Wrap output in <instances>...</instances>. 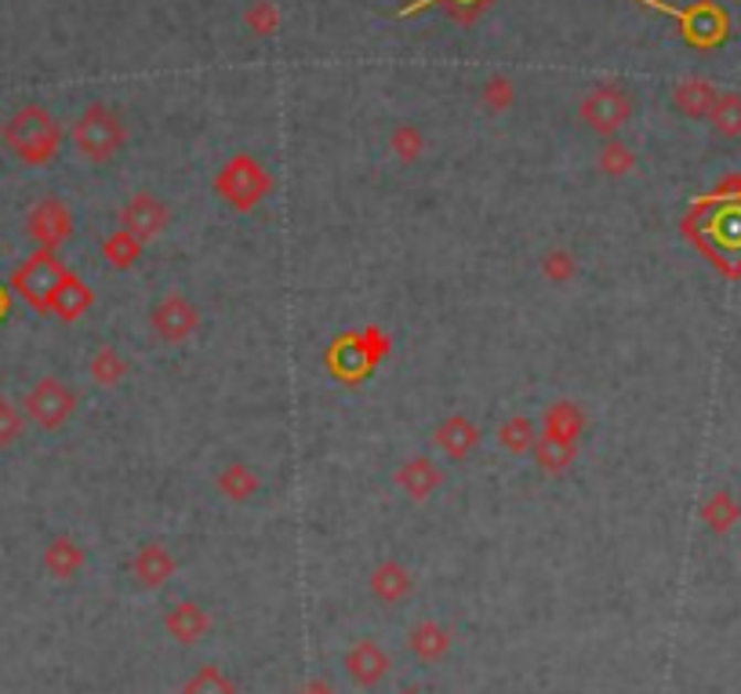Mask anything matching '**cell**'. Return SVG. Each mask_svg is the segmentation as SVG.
<instances>
[{
    "label": "cell",
    "mask_w": 741,
    "mask_h": 694,
    "mask_svg": "<svg viewBox=\"0 0 741 694\" xmlns=\"http://www.w3.org/2000/svg\"><path fill=\"white\" fill-rule=\"evenodd\" d=\"M389 350H393V342H389V334H382V328H363L335 339L331 350L324 353V364H328L331 378L346 382V386H360L385 361Z\"/></svg>",
    "instance_id": "3"
},
{
    "label": "cell",
    "mask_w": 741,
    "mask_h": 694,
    "mask_svg": "<svg viewBox=\"0 0 741 694\" xmlns=\"http://www.w3.org/2000/svg\"><path fill=\"white\" fill-rule=\"evenodd\" d=\"M142 241L131 237L128 229H117L109 233V237L103 241V258L113 266V269H131L138 258H142Z\"/></svg>",
    "instance_id": "29"
},
{
    "label": "cell",
    "mask_w": 741,
    "mask_h": 694,
    "mask_svg": "<svg viewBox=\"0 0 741 694\" xmlns=\"http://www.w3.org/2000/svg\"><path fill=\"white\" fill-rule=\"evenodd\" d=\"M87 375H92L95 386L113 389V386H120L124 375H128V361H124L120 350H113V345H98L92 353V361H87Z\"/></svg>",
    "instance_id": "24"
},
{
    "label": "cell",
    "mask_w": 741,
    "mask_h": 694,
    "mask_svg": "<svg viewBox=\"0 0 741 694\" xmlns=\"http://www.w3.org/2000/svg\"><path fill=\"white\" fill-rule=\"evenodd\" d=\"M636 4L673 15L676 22H680L684 41L695 44V47H716V44H723L727 41V30H731V22H727V11L716 8L712 0H698L695 8H669V4H661V0H636Z\"/></svg>",
    "instance_id": "6"
},
{
    "label": "cell",
    "mask_w": 741,
    "mask_h": 694,
    "mask_svg": "<svg viewBox=\"0 0 741 694\" xmlns=\"http://www.w3.org/2000/svg\"><path fill=\"white\" fill-rule=\"evenodd\" d=\"M411 589H414V578H411V572H407L404 564L382 560V564L371 572V592H374V597H379L382 604H400V600H407V597H411Z\"/></svg>",
    "instance_id": "19"
},
{
    "label": "cell",
    "mask_w": 741,
    "mask_h": 694,
    "mask_svg": "<svg viewBox=\"0 0 741 694\" xmlns=\"http://www.w3.org/2000/svg\"><path fill=\"white\" fill-rule=\"evenodd\" d=\"M738 520H741V505L734 502L731 491H716L706 499V505H701V524H706L712 535H727Z\"/></svg>",
    "instance_id": "25"
},
{
    "label": "cell",
    "mask_w": 741,
    "mask_h": 694,
    "mask_svg": "<svg viewBox=\"0 0 741 694\" xmlns=\"http://www.w3.org/2000/svg\"><path fill=\"white\" fill-rule=\"evenodd\" d=\"M596 164H600V171H604V175H611V179H625V175H629V171L636 168V153H633L622 139H607L604 146H600Z\"/></svg>",
    "instance_id": "30"
},
{
    "label": "cell",
    "mask_w": 741,
    "mask_h": 694,
    "mask_svg": "<svg viewBox=\"0 0 741 694\" xmlns=\"http://www.w3.org/2000/svg\"><path fill=\"white\" fill-rule=\"evenodd\" d=\"M70 146L87 164H109V160L128 146V128H124L117 109H109L106 103H92L73 120Z\"/></svg>",
    "instance_id": "2"
},
{
    "label": "cell",
    "mask_w": 741,
    "mask_h": 694,
    "mask_svg": "<svg viewBox=\"0 0 741 694\" xmlns=\"http://www.w3.org/2000/svg\"><path fill=\"white\" fill-rule=\"evenodd\" d=\"M215 193L233 207V212H255V207L273 193V175L262 160H255L251 153H236L219 168Z\"/></svg>",
    "instance_id": "4"
},
{
    "label": "cell",
    "mask_w": 741,
    "mask_h": 694,
    "mask_svg": "<svg viewBox=\"0 0 741 694\" xmlns=\"http://www.w3.org/2000/svg\"><path fill=\"white\" fill-rule=\"evenodd\" d=\"M244 26L255 36H273L280 30V8H276L273 0H255V4L244 11Z\"/></svg>",
    "instance_id": "33"
},
{
    "label": "cell",
    "mask_w": 741,
    "mask_h": 694,
    "mask_svg": "<svg viewBox=\"0 0 741 694\" xmlns=\"http://www.w3.org/2000/svg\"><path fill=\"white\" fill-rule=\"evenodd\" d=\"M0 142H4L8 153L15 160H22V164L44 168L59 157L62 128L44 106L30 103V106H19L15 114L4 120V128H0Z\"/></svg>",
    "instance_id": "1"
},
{
    "label": "cell",
    "mask_w": 741,
    "mask_h": 694,
    "mask_svg": "<svg viewBox=\"0 0 741 694\" xmlns=\"http://www.w3.org/2000/svg\"><path fill=\"white\" fill-rule=\"evenodd\" d=\"M396 488L407 494L411 502H425L444 488V469H440L433 458L425 455H411L407 462H400L396 469Z\"/></svg>",
    "instance_id": "12"
},
{
    "label": "cell",
    "mask_w": 741,
    "mask_h": 694,
    "mask_svg": "<svg viewBox=\"0 0 741 694\" xmlns=\"http://www.w3.org/2000/svg\"><path fill=\"white\" fill-rule=\"evenodd\" d=\"M81 567H84V549L70 535H59V538H52L44 545V572L52 578L66 581V578L77 575Z\"/></svg>",
    "instance_id": "22"
},
{
    "label": "cell",
    "mask_w": 741,
    "mask_h": 694,
    "mask_svg": "<svg viewBox=\"0 0 741 694\" xmlns=\"http://www.w3.org/2000/svg\"><path fill=\"white\" fill-rule=\"evenodd\" d=\"M66 273H70L66 263H59L55 252H47V247H36V252L27 258V263L15 266L8 288L15 291L30 309H36V313H52V299H55L59 284L66 280Z\"/></svg>",
    "instance_id": "5"
},
{
    "label": "cell",
    "mask_w": 741,
    "mask_h": 694,
    "mask_svg": "<svg viewBox=\"0 0 741 694\" xmlns=\"http://www.w3.org/2000/svg\"><path fill=\"white\" fill-rule=\"evenodd\" d=\"M389 150H393L400 164H414V160L425 153V135L414 128V124H396V128L389 131Z\"/></svg>",
    "instance_id": "31"
},
{
    "label": "cell",
    "mask_w": 741,
    "mask_h": 694,
    "mask_svg": "<svg viewBox=\"0 0 741 694\" xmlns=\"http://www.w3.org/2000/svg\"><path fill=\"white\" fill-rule=\"evenodd\" d=\"M542 277L549 284H571L578 277V263L571 252H563V247H552V252L542 255Z\"/></svg>",
    "instance_id": "35"
},
{
    "label": "cell",
    "mask_w": 741,
    "mask_h": 694,
    "mask_svg": "<svg viewBox=\"0 0 741 694\" xmlns=\"http://www.w3.org/2000/svg\"><path fill=\"white\" fill-rule=\"evenodd\" d=\"M534 440H538V433H534V423L527 415H509L506 423L498 426V444L506 448L509 455H531L534 451Z\"/></svg>",
    "instance_id": "27"
},
{
    "label": "cell",
    "mask_w": 741,
    "mask_h": 694,
    "mask_svg": "<svg viewBox=\"0 0 741 694\" xmlns=\"http://www.w3.org/2000/svg\"><path fill=\"white\" fill-rule=\"evenodd\" d=\"M22 412H27V418L44 433H55L62 429L73 418V412H77V389L66 386L62 378L47 375L41 378L36 386L27 393V401H22Z\"/></svg>",
    "instance_id": "7"
},
{
    "label": "cell",
    "mask_w": 741,
    "mask_h": 694,
    "mask_svg": "<svg viewBox=\"0 0 741 694\" xmlns=\"http://www.w3.org/2000/svg\"><path fill=\"white\" fill-rule=\"evenodd\" d=\"M433 444L451 462H462V458H469L476 451V444H480V429H476L466 415H447L444 423L433 429Z\"/></svg>",
    "instance_id": "15"
},
{
    "label": "cell",
    "mask_w": 741,
    "mask_h": 694,
    "mask_svg": "<svg viewBox=\"0 0 741 694\" xmlns=\"http://www.w3.org/2000/svg\"><path fill=\"white\" fill-rule=\"evenodd\" d=\"M578 114H582L585 128H593L596 135H604V139H614L633 117V95L625 92L622 84L604 81L582 98Z\"/></svg>",
    "instance_id": "8"
},
{
    "label": "cell",
    "mask_w": 741,
    "mask_h": 694,
    "mask_svg": "<svg viewBox=\"0 0 741 694\" xmlns=\"http://www.w3.org/2000/svg\"><path fill=\"white\" fill-rule=\"evenodd\" d=\"M165 629H168V637H174L179 643H200L211 633V615L193 600H179L174 607H168Z\"/></svg>",
    "instance_id": "16"
},
{
    "label": "cell",
    "mask_w": 741,
    "mask_h": 694,
    "mask_svg": "<svg viewBox=\"0 0 741 694\" xmlns=\"http://www.w3.org/2000/svg\"><path fill=\"white\" fill-rule=\"evenodd\" d=\"M709 124L716 135H723V139H741V92H723L716 98Z\"/></svg>",
    "instance_id": "28"
},
{
    "label": "cell",
    "mask_w": 741,
    "mask_h": 694,
    "mask_svg": "<svg viewBox=\"0 0 741 694\" xmlns=\"http://www.w3.org/2000/svg\"><path fill=\"white\" fill-rule=\"evenodd\" d=\"M182 694H236V687L219 665H200L197 673L186 680Z\"/></svg>",
    "instance_id": "32"
},
{
    "label": "cell",
    "mask_w": 741,
    "mask_h": 694,
    "mask_svg": "<svg viewBox=\"0 0 741 694\" xmlns=\"http://www.w3.org/2000/svg\"><path fill=\"white\" fill-rule=\"evenodd\" d=\"M171 207L160 201L157 193H135L128 204L120 207V229H128L138 241H157L168 229Z\"/></svg>",
    "instance_id": "11"
},
{
    "label": "cell",
    "mask_w": 741,
    "mask_h": 694,
    "mask_svg": "<svg viewBox=\"0 0 741 694\" xmlns=\"http://www.w3.org/2000/svg\"><path fill=\"white\" fill-rule=\"evenodd\" d=\"M400 694H419V691H400Z\"/></svg>",
    "instance_id": "39"
},
{
    "label": "cell",
    "mask_w": 741,
    "mask_h": 694,
    "mask_svg": "<svg viewBox=\"0 0 741 694\" xmlns=\"http://www.w3.org/2000/svg\"><path fill=\"white\" fill-rule=\"evenodd\" d=\"M27 237L36 247H47V252H59L62 244L73 237V212L66 201L59 196H44L36 201L27 215Z\"/></svg>",
    "instance_id": "10"
},
{
    "label": "cell",
    "mask_w": 741,
    "mask_h": 694,
    "mask_svg": "<svg viewBox=\"0 0 741 694\" xmlns=\"http://www.w3.org/2000/svg\"><path fill=\"white\" fill-rule=\"evenodd\" d=\"M149 328H154V334H157L160 342L182 345V342H190L193 334H197L200 313H197V306L186 299V295L171 291L154 309H149Z\"/></svg>",
    "instance_id": "9"
},
{
    "label": "cell",
    "mask_w": 741,
    "mask_h": 694,
    "mask_svg": "<svg viewBox=\"0 0 741 694\" xmlns=\"http://www.w3.org/2000/svg\"><path fill=\"white\" fill-rule=\"evenodd\" d=\"M22 437V415L0 396V448H11Z\"/></svg>",
    "instance_id": "36"
},
{
    "label": "cell",
    "mask_w": 741,
    "mask_h": 694,
    "mask_svg": "<svg viewBox=\"0 0 741 694\" xmlns=\"http://www.w3.org/2000/svg\"><path fill=\"white\" fill-rule=\"evenodd\" d=\"M92 306H95V291L87 288L77 273H66V280L59 284V291L52 299V313L62 320V324H73V320H81Z\"/></svg>",
    "instance_id": "18"
},
{
    "label": "cell",
    "mask_w": 741,
    "mask_h": 694,
    "mask_svg": "<svg viewBox=\"0 0 741 694\" xmlns=\"http://www.w3.org/2000/svg\"><path fill=\"white\" fill-rule=\"evenodd\" d=\"M517 103V88H512V81L509 77H491V81H484V88H480V106L484 109H491V114H506V109Z\"/></svg>",
    "instance_id": "34"
},
{
    "label": "cell",
    "mask_w": 741,
    "mask_h": 694,
    "mask_svg": "<svg viewBox=\"0 0 741 694\" xmlns=\"http://www.w3.org/2000/svg\"><path fill=\"white\" fill-rule=\"evenodd\" d=\"M295 694H335V691L324 684V680H309V684H303Z\"/></svg>",
    "instance_id": "37"
},
{
    "label": "cell",
    "mask_w": 741,
    "mask_h": 694,
    "mask_svg": "<svg viewBox=\"0 0 741 694\" xmlns=\"http://www.w3.org/2000/svg\"><path fill=\"white\" fill-rule=\"evenodd\" d=\"M582 429H585V412L574 401H557V404L546 407V418H542V433H546V437L578 444Z\"/></svg>",
    "instance_id": "20"
},
{
    "label": "cell",
    "mask_w": 741,
    "mask_h": 694,
    "mask_svg": "<svg viewBox=\"0 0 741 694\" xmlns=\"http://www.w3.org/2000/svg\"><path fill=\"white\" fill-rule=\"evenodd\" d=\"M346 673L357 687H379L389 673V654L374 640H360L346 654Z\"/></svg>",
    "instance_id": "14"
},
{
    "label": "cell",
    "mask_w": 741,
    "mask_h": 694,
    "mask_svg": "<svg viewBox=\"0 0 741 694\" xmlns=\"http://www.w3.org/2000/svg\"><path fill=\"white\" fill-rule=\"evenodd\" d=\"M534 466L542 469L546 477H560V473H568V469L574 466V458H578V444H568V440H557V437H538L534 440Z\"/></svg>",
    "instance_id": "23"
},
{
    "label": "cell",
    "mask_w": 741,
    "mask_h": 694,
    "mask_svg": "<svg viewBox=\"0 0 741 694\" xmlns=\"http://www.w3.org/2000/svg\"><path fill=\"white\" fill-rule=\"evenodd\" d=\"M407 648H411V654L419 662H440L444 654L451 651V633L444 626H436V622H414L411 626V633H407Z\"/></svg>",
    "instance_id": "21"
},
{
    "label": "cell",
    "mask_w": 741,
    "mask_h": 694,
    "mask_svg": "<svg viewBox=\"0 0 741 694\" xmlns=\"http://www.w3.org/2000/svg\"><path fill=\"white\" fill-rule=\"evenodd\" d=\"M171 575H174V556H171L168 545H160V542L138 545L135 556H131V578L138 581V586L160 589Z\"/></svg>",
    "instance_id": "13"
},
{
    "label": "cell",
    "mask_w": 741,
    "mask_h": 694,
    "mask_svg": "<svg viewBox=\"0 0 741 694\" xmlns=\"http://www.w3.org/2000/svg\"><path fill=\"white\" fill-rule=\"evenodd\" d=\"M215 488H219V494H225L230 502H247V499H255L258 494V488H262V480L251 473V469L244 466V462H230L222 469V473L215 477Z\"/></svg>",
    "instance_id": "26"
},
{
    "label": "cell",
    "mask_w": 741,
    "mask_h": 694,
    "mask_svg": "<svg viewBox=\"0 0 741 694\" xmlns=\"http://www.w3.org/2000/svg\"><path fill=\"white\" fill-rule=\"evenodd\" d=\"M716 98H720V92H716V84L706 77H687L673 88V106L690 120H709Z\"/></svg>",
    "instance_id": "17"
},
{
    "label": "cell",
    "mask_w": 741,
    "mask_h": 694,
    "mask_svg": "<svg viewBox=\"0 0 741 694\" xmlns=\"http://www.w3.org/2000/svg\"><path fill=\"white\" fill-rule=\"evenodd\" d=\"M8 313H11V288L0 284V320H4Z\"/></svg>",
    "instance_id": "38"
}]
</instances>
